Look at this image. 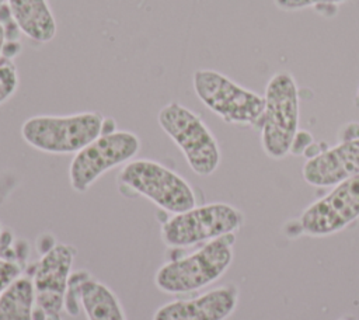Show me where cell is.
Returning a JSON list of instances; mask_svg holds the SVG:
<instances>
[{
	"instance_id": "cell-3",
	"label": "cell",
	"mask_w": 359,
	"mask_h": 320,
	"mask_svg": "<svg viewBox=\"0 0 359 320\" xmlns=\"http://www.w3.org/2000/svg\"><path fill=\"white\" fill-rule=\"evenodd\" d=\"M105 118L95 111L72 115H36L21 126L27 145L50 154L80 152L104 132Z\"/></svg>"
},
{
	"instance_id": "cell-6",
	"label": "cell",
	"mask_w": 359,
	"mask_h": 320,
	"mask_svg": "<svg viewBox=\"0 0 359 320\" xmlns=\"http://www.w3.org/2000/svg\"><path fill=\"white\" fill-rule=\"evenodd\" d=\"M118 181L122 187L147 198L172 215L196 206V196L189 182L154 160L128 161L121 168Z\"/></svg>"
},
{
	"instance_id": "cell-13",
	"label": "cell",
	"mask_w": 359,
	"mask_h": 320,
	"mask_svg": "<svg viewBox=\"0 0 359 320\" xmlns=\"http://www.w3.org/2000/svg\"><path fill=\"white\" fill-rule=\"evenodd\" d=\"M21 34L38 44H46L56 35V20L48 0H6Z\"/></svg>"
},
{
	"instance_id": "cell-18",
	"label": "cell",
	"mask_w": 359,
	"mask_h": 320,
	"mask_svg": "<svg viewBox=\"0 0 359 320\" xmlns=\"http://www.w3.org/2000/svg\"><path fill=\"white\" fill-rule=\"evenodd\" d=\"M20 267L8 260H0V295L20 278Z\"/></svg>"
},
{
	"instance_id": "cell-12",
	"label": "cell",
	"mask_w": 359,
	"mask_h": 320,
	"mask_svg": "<svg viewBox=\"0 0 359 320\" xmlns=\"http://www.w3.org/2000/svg\"><path fill=\"white\" fill-rule=\"evenodd\" d=\"M359 174V138L341 140L304 163L302 175L313 187H335Z\"/></svg>"
},
{
	"instance_id": "cell-4",
	"label": "cell",
	"mask_w": 359,
	"mask_h": 320,
	"mask_svg": "<svg viewBox=\"0 0 359 320\" xmlns=\"http://www.w3.org/2000/svg\"><path fill=\"white\" fill-rule=\"evenodd\" d=\"M160 128L182 152L191 170L202 177L213 174L220 164V147L206 124L185 105L171 101L157 115Z\"/></svg>"
},
{
	"instance_id": "cell-10",
	"label": "cell",
	"mask_w": 359,
	"mask_h": 320,
	"mask_svg": "<svg viewBox=\"0 0 359 320\" xmlns=\"http://www.w3.org/2000/svg\"><path fill=\"white\" fill-rule=\"evenodd\" d=\"M74 254L72 246L55 244L39 260L32 284L35 302L45 320H60Z\"/></svg>"
},
{
	"instance_id": "cell-2",
	"label": "cell",
	"mask_w": 359,
	"mask_h": 320,
	"mask_svg": "<svg viewBox=\"0 0 359 320\" xmlns=\"http://www.w3.org/2000/svg\"><path fill=\"white\" fill-rule=\"evenodd\" d=\"M264 101L261 145L268 157L280 160L290 153L299 132V88L294 77L289 72L275 73L266 83Z\"/></svg>"
},
{
	"instance_id": "cell-17",
	"label": "cell",
	"mask_w": 359,
	"mask_h": 320,
	"mask_svg": "<svg viewBox=\"0 0 359 320\" xmlns=\"http://www.w3.org/2000/svg\"><path fill=\"white\" fill-rule=\"evenodd\" d=\"M348 0H273L275 6L283 11H299L309 7H337Z\"/></svg>"
},
{
	"instance_id": "cell-1",
	"label": "cell",
	"mask_w": 359,
	"mask_h": 320,
	"mask_svg": "<svg viewBox=\"0 0 359 320\" xmlns=\"http://www.w3.org/2000/svg\"><path fill=\"white\" fill-rule=\"evenodd\" d=\"M234 241V233L224 234L187 257L164 264L154 275L156 286L165 293H185L213 284L230 267Z\"/></svg>"
},
{
	"instance_id": "cell-21",
	"label": "cell",
	"mask_w": 359,
	"mask_h": 320,
	"mask_svg": "<svg viewBox=\"0 0 359 320\" xmlns=\"http://www.w3.org/2000/svg\"><path fill=\"white\" fill-rule=\"evenodd\" d=\"M6 4V0H0V10H1V7Z\"/></svg>"
},
{
	"instance_id": "cell-9",
	"label": "cell",
	"mask_w": 359,
	"mask_h": 320,
	"mask_svg": "<svg viewBox=\"0 0 359 320\" xmlns=\"http://www.w3.org/2000/svg\"><path fill=\"white\" fill-rule=\"evenodd\" d=\"M359 218V174L337 184L299 218L303 233L314 237L341 232Z\"/></svg>"
},
{
	"instance_id": "cell-19",
	"label": "cell",
	"mask_w": 359,
	"mask_h": 320,
	"mask_svg": "<svg viewBox=\"0 0 359 320\" xmlns=\"http://www.w3.org/2000/svg\"><path fill=\"white\" fill-rule=\"evenodd\" d=\"M6 44H7V35H6V31H4L3 24L0 22V58H1V55L4 53Z\"/></svg>"
},
{
	"instance_id": "cell-23",
	"label": "cell",
	"mask_w": 359,
	"mask_h": 320,
	"mask_svg": "<svg viewBox=\"0 0 359 320\" xmlns=\"http://www.w3.org/2000/svg\"><path fill=\"white\" fill-rule=\"evenodd\" d=\"M0 236H1V227H0Z\"/></svg>"
},
{
	"instance_id": "cell-14",
	"label": "cell",
	"mask_w": 359,
	"mask_h": 320,
	"mask_svg": "<svg viewBox=\"0 0 359 320\" xmlns=\"http://www.w3.org/2000/svg\"><path fill=\"white\" fill-rule=\"evenodd\" d=\"M79 300L88 320H128L116 295L90 276L80 284Z\"/></svg>"
},
{
	"instance_id": "cell-16",
	"label": "cell",
	"mask_w": 359,
	"mask_h": 320,
	"mask_svg": "<svg viewBox=\"0 0 359 320\" xmlns=\"http://www.w3.org/2000/svg\"><path fill=\"white\" fill-rule=\"evenodd\" d=\"M18 72L13 62L4 59L0 62V105L14 95L18 88Z\"/></svg>"
},
{
	"instance_id": "cell-22",
	"label": "cell",
	"mask_w": 359,
	"mask_h": 320,
	"mask_svg": "<svg viewBox=\"0 0 359 320\" xmlns=\"http://www.w3.org/2000/svg\"><path fill=\"white\" fill-rule=\"evenodd\" d=\"M339 320H351V319H339Z\"/></svg>"
},
{
	"instance_id": "cell-20",
	"label": "cell",
	"mask_w": 359,
	"mask_h": 320,
	"mask_svg": "<svg viewBox=\"0 0 359 320\" xmlns=\"http://www.w3.org/2000/svg\"><path fill=\"white\" fill-rule=\"evenodd\" d=\"M355 104L359 107V86H358V90H356V95H355Z\"/></svg>"
},
{
	"instance_id": "cell-11",
	"label": "cell",
	"mask_w": 359,
	"mask_h": 320,
	"mask_svg": "<svg viewBox=\"0 0 359 320\" xmlns=\"http://www.w3.org/2000/svg\"><path fill=\"white\" fill-rule=\"evenodd\" d=\"M238 289L229 284L191 299H178L160 306L151 320H226L237 307Z\"/></svg>"
},
{
	"instance_id": "cell-7",
	"label": "cell",
	"mask_w": 359,
	"mask_h": 320,
	"mask_svg": "<svg viewBox=\"0 0 359 320\" xmlns=\"http://www.w3.org/2000/svg\"><path fill=\"white\" fill-rule=\"evenodd\" d=\"M244 215L230 204L213 202L172 215L161 226V239L170 247H187L236 233Z\"/></svg>"
},
{
	"instance_id": "cell-5",
	"label": "cell",
	"mask_w": 359,
	"mask_h": 320,
	"mask_svg": "<svg viewBox=\"0 0 359 320\" xmlns=\"http://www.w3.org/2000/svg\"><path fill=\"white\" fill-rule=\"evenodd\" d=\"M192 86L201 102L224 122L259 129L265 105L264 95L212 69L196 70Z\"/></svg>"
},
{
	"instance_id": "cell-8",
	"label": "cell",
	"mask_w": 359,
	"mask_h": 320,
	"mask_svg": "<svg viewBox=\"0 0 359 320\" xmlns=\"http://www.w3.org/2000/svg\"><path fill=\"white\" fill-rule=\"evenodd\" d=\"M140 150V139L129 131L101 133L84 146L69 167L70 185L76 192H86L104 173L130 161Z\"/></svg>"
},
{
	"instance_id": "cell-15",
	"label": "cell",
	"mask_w": 359,
	"mask_h": 320,
	"mask_svg": "<svg viewBox=\"0 0 359 320\" xmlns=\"http://www.w3.org/2000/svg\"><path fill=\"white\" fill-rule=\"evenodd\" d=\"M35 291L28 278H17L0 295V320H34Z\"/></svg>"
}]
</instances>
